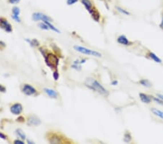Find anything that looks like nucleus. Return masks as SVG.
<instances>
[{"mask_svg": "<svg viewBox=\"0 0 163 144\" xmlns=\"http://www.w3.org/2000/svg\"><path fill=\"white\" fill-rule=\"evenodd\" d=\"M86 85L88 88L91 89L94 91H96V92H99L101 95H104V96H107L109 95L108 91L96 79H87L86 82Z\"/></svg>", "mask_w": 163, "mask_h": 144, "instance_id": "obj_1", "label": "nucleus"}, {"mask_svg": "<svg viewBox=\"0 0 163 144\" xmlns=\"http://www.w3.org/2000/svg\"><path fill=\"white\" fill-rule=\"evenodd\" d=\"M73 48L75 50L81 52V53L85 54V55H88V56H94V57H102V54H101L100 52H97V51L92 50L88 49V48H84V47L78 46V45H75V46H74Z\"/></svg>", "mask_w": 163, "mask_h": 144, "instance_id": "obj_2", "label": "nucleus"}, {"mask_svg": "<svg viewBox=\"0 0 163 144\" xmlns=\"http://www.w3.org/2000/svg\"><path fill=\"white\" fill-rule=\"evenodd\" d=\"M46 62L49 66L52 67V68H57V65H58L59 60L55 56H54L52 54H49L47 57L46 58Z\"/></svg>", "mask_w": 163, "mask_h": 144, "instance_id": "obj_3", "label": "nucleus"}, {"mask_svg": "<svg viewBox=\"0 0 163 144\" xmlns=\"http://www.w3.org/2000/svg\"><path fill=\"white\" fill-rule=\"evenodd\" d=\"M32 19L34 21H42L44 22H45V21H51L50 17L41 13H33V15H32Z\"/></svg>", "mask_w": 163, "mask_h": 144, "instance_id": "obj_4", "label": "nucleus"}, {"mask_svg": "<svg viewBox=\"0 0 163 144\" xmlns=\"http://www.w3.org/2000/svg\"><path fill=\"white\" fill-rule=\"evenodd\" d=\"M0 28L5 31L9 32L12 31V26L9 22L5 18H0Z\"/></svg>", "mask_w": 163, "mask_h": 144, "instance_id": "obj_5", "label": "nucleus"}, {"mask_svg": "<svg viewBox=\"0 0 163 144\" xmlns=\"http://www.w3.org/2000/svg\"><path fill=\"white\" fill-rule=\"evenodd\" d=\"M36 90L30 84H24L23 87V92L26 95H32L36 93Z\"/></svg>", "mask_w": 163, "mask_h": 144, "instance_id": "obj_6", "label": "nucleus"}, {"mask_svg": "<svg viewBox=\"0 0 163 144\" xmlns=\"http://www.w3.org/2000/svg\"><path fill=\"white\" fill-rule=\"evenodd\" d=\"M23 111V106L20 103H15V104L13 105L10 108V111L13 113V114L15 115H18L21 114Z\"/></svg>", "mask_w": 163, "mask_h": 144, "instance_id": "obj_7", "label": "nucleus"}, {"mask_svg": "<svg viewBox=\"0 0 163 144\" xmlns=\"http://www.w3.org/2000/svg\"><path fill=\"white\" fill-rule=\"evenodd\" d=\"M81 2L83 5V6L85 7V8L87 10V11H88L89 13H91L94 10L92 3H91L90 0H81Z\"/></svg>", "mask_w": 163, "mask_h": 144, "instance_id": "obj_8", "label": "nucleus"}, {"mask_svg": "<svg viewBox=\"0 0 163 144\" xmlns=\"http://www.w3.org/2000/svg\"><path fill=\"white\" fill-rule=\"evenodd\" d=\"M118 42L119 44H122V45H125V46H128L129 44H130V42L128 41V40L127 39V37L124 35H120L119 37H118Z\"/></svg>", "mask_w": 163, "mask_h": 144, "instance_id": "obj_9", "label": "nucleus"}, {"mask_svg": "<svg viewBox=\"0 0 163 144\" xmlns=\"http://www.w3.org/2000/svg\"><path fill=\"white\" fill-rule=\"evenodd\" d=\"M139 97L140 99H141V101L143 103H150L152 102V98H151V96H149V95H146L144 93H139Z\"/></svg>", "mask_w": 163, "mask_h": 144, "instance_id": "obj_10", "label": "nucleus"}, {"mask_svg": "<svg viewBox=\"0 0 163 144\" xmlns=\"http://www.w3.org/2000/svg\"><path fill=\"white\" fill-rule=\"evenodd\" d=\"M44 91L45 92L46 94H47V95H49L50 98H57V92L56 91H55L54 90L49 88H44Z\"/></svg>", "mask_w": 163, "mask_h": 144, "instance_id": "obj_11", "label": "nucleus"}, {"mask_svg": "<svg viewBox=\"0 0 163 144\" xmlns=\"http://www.w3.org/2000/svg\"><path fill=\"white\" fill-rule=\"evenodd\" d=\"M41 124V121L36 117H31L28 119V125H39Z\"/></svg>", "mask_w": 163, "mask_h": 144, "instance_id": "obj_12", "label": "nucleus"}, {"mask_svg": "<svg viewBox=\"0 0 163 144\" xmlns=\"http://www.w3.org/2000/svg\"><path fill=\"white\" fill-rule=\"evenodd\" d=\"M149 57L152 60H154L155 63H157V64H161L162 63V60L158 57V56L154 54V52H149Z\"/></svg>", "mask_w": 163, "mask_h": 144, "instance_id": "obj_13", "label": "nucleus"}, {"mask_svg": "<svg viewBox=\"0 0 163 144\" xmlns=\"http://www.w3.org/2000/svg\"><path fill=\"white\" fill-rule=\"evenodd\" d=\"M151 111H152V112L153 113L154 115L160 117V119H163V111H160V110L157 109H155V108H152Z\"/></svg>", "mask_w": 163, "mask_h": 144, "instance_id": "obj_14", "label": "nucleus"}, {"mask_svg": "<svg viewBox=\"0 0 163 144\" xmlns=\"http://www.w3.org/2000/svg\"><path fill=\"white\" fill-rule=\"evenodd\" d=\"M15 133H16V135H17V136L19 138H21V139H22V140L25 139V133H24L23 132V130H21V129H17V130H16Z\"/></svg>", "mask_w": 163, "mask_h": 144, "instance_id": "obj_15", "label": "nucleus"}, {"mask_svg": "<svg viewBox=\"0 0 163 144\" xmlns=\"http://www.w3.org/2000/svg\"><path fill=\"white\" fill-rule=\"evenodd\" d=\"M139 83L141 84V85H143L144 87H150L151 86H152V84L150 83V82H149L148 79H141V80L139 81Z\"/></svg>", "mask_w": 163, "mask_h": 144, "instance_id": "obj_16", "label": "nucleus"}, {"mask_svg": "<svg viewBox=\"0 0 163 144\" xmlns=\"http://www.w3.org/2000/svg\"><path fill=\"white\" fill-rule=\"evenodd\" d=\"M131 139H132V137H131V135H130V133H125V135H124V138H123L124 142L129 143V142H130Z\"/></svg>", "mask_w": 163, "mask_h": 144, "instance_id": "obj_17", "label": "nucleus"}, {"mask_svg": "<svg viewBox=\"0 0 163 144\" xmlns=\"http://www.w3.org/2000/svg\"><path fill=\"white\" fill-rule=\"evenodd\" d=\"M116 9L118 12H120V13H122V15H130V13L128 11H127L126 10L123 9V8L120 7H116Z\"/></svg>", "mask_w": 163, "mask_h": 144, "instance_id": "obj_18", "label": "nucleus"}, {"mask_svg": "<svg viewBox=\"0 0 163 144\" xmlns=\"http://www.w3.org/2000/svg\"><path fill=\"white\" fill-rule=\"evenodd\" d=\"M151 98H152V100H153L154 101H155L156 103H158V104L163 105V100H162L161 98H160L159 97L151 96Z\"/></svg>", "mask_w": 163, "mask_h": 144, "instance_id": "obj_19", "label": "nucleus"}, {"mask_svg": "<svg viewBox=\"0 0 163 144\" xmlns=\"http://www.w3.org/2000/svg\"><path fill=\"white\" fill-rule=\"evenodd\" d=\"M39 28H41V29H44V30H48L49 29V26L45 23H41L39 24Z\"/></svg>", "mask_w": 163, "mask_h": 144, "instance_id": "obj_20", "label": "nucleus"}, {"mask_svg": "<svg viewBox=\"0 0 163 144\" xmlns=\"http://www.w3.org/2000/svg\"><path fill=\"white\" fill-rule=\"evenodd\" d=\"M13 13L14 15H19V14L21 13V10L17 7H14L13 8Z\"/></svg>", "mask_w": 163, "mask_h": 144, "instance_id": "obj_21", "label": "nucleus"}, {"mask_svg": "<svg viewBox=\"0 0 163 144\" xmlns=\"http://www.w3.org/2000/svg\"><path fill=\"white\" fill-rule=\"evenodd\" d=\"M78 2H79V0H67V5H73Z\"/></svg>", "mask_w": 163, "mask_h": 144, "instance_id": "obj_22", "label": "nucleus"}, {"mask_svg": "<svg viewBox=\"0 0 163 144\" xmlns=\"http://www.w3.org/2000/svg\"><path fill=\"white\" fill-rule=\"evenodd\" d=\"M20 1L21 0H8V2L12 5H16V4H18Z\"/></svg>", "mask_w": 163, "mask_h": 144, "instance_id": "obj_23", "label": "nucleus"}, {"mask_svg": "<svg viewBox=\"0 0 163 144\" xmlns=\"http://www.w3.org/2000/svg\"><path fill=\"white\" fill-rule=\"evenodd\" d=\"M12 17H13L14 20H15L17 22H21V19H20V17H19L18 15H16L13 14V15H12Z\"/></svg>", "mask_w": 163, "mask_h": 144, "instance_id": "obj_24", "label": "nucleus"}, {"mask_svg": "<svg viewBox=\"0 0 163 144\" xmlns=\"http://www.w3.org/2000/svg\"><path fill=\"white\" fill-rule=\"evenodd\" d=\"M53 77L55 79V80H57L59 78V74L57 73V71H55V73L53 74Z\"/></svg>", "mask_w": 163, "mask_h": 144, "instance_id": "obj_25", "label": "nucleus"}, {"mask_svg": "<svg viewBox=\"0 0 163 144\" xmlns=\"http://www.w3.org/2000/svg\"><path fill=\"white\" fill-rule=\"evenodd\" d=\"M14 143L15 144H23V142L21 141H20V140H15V141H14Z\"/></svg>", "mask_w": 163, "mask_h": 144, "instance_id": "obj_26", "label": "nucleus"}, {"mask_svg": "<svg viewBox=\"0 0 163 144\" xmlns=\"http://www.w3.org/2000/svg\"><path fill=\"white\" fill-rule=\"evenodd\" d=\"M5 90H6V89H5V87H3L2 85H0V91L1 92H5Z\"/></svg>", "mask_w": 163, "mask_h": 144, "instance_id": "obj_27", "label": "nucleus"}, {"mask_svg": "<svg viewBox=\"0 0 163 144\" xmlns=\"http://www.w3.org/2000/svg\"><path fill=\"white\" fill-rule=\"evenodd\" d=\"M73 68H76L78 70H81V66H78L77 64L76 65H73Z\"/></svg>", "mask_w": 163, "mask_h": 144, "instance_id": "obj_28", "label": "nucleus"}, {"mask_svg": "<svg viewBox=\"0 0 163 144\" xmlns=\"http://www.w3.org/2000/svg\"><path fill=\"white\" fill-rule=\"evenodd\" d=\"M0 138H2V139H4V140H6L7 137L5 136V135L3 134V133H0Z\"/></svg>", "mask_w": 163, "mask_h": 144, "instance_id": "obj_29", "label": "nucleus"}, {"mask_svg": "<svg viewBox=\"0 0 163 144\" xmlns=\"http://www.w3.org/2000/svg\"><path fill=\"white\" fill-rule=\"evenodd\" d=\"M160 27L163 30V15H162V17L161 23H160Z\"/></svg>", "mask_w": 163, "mask_h": 144, "instance_id": "obj_30", "label": "nucleus"}, {"mask_svg": "<svg viewBox=\"0 0 163 144\" xmlns=\"http://www.w3.org/2000/svg\"><path fill=\"white\" fill-rule=\"evenodd\" d=\"M118 84V82L117 80H114L112 82V85H117Z\"/></svg>", "mask_w": 163, "mask_h": 144, "instance_id": "obj_31", "label": "nucleus"}, {"mask_svg": "<svg viewBox=\"0 0 163 144\" xmlns=\"http://www.w3.org/2000/svg\"><path fill=\"white\" fill-rule=\"evenodd\" d=\"M157 96L159 97V98H161L162 100H163V95H162V94H157Z\"/></svg>", "mask_w": 163, "mask_h": 144, "instance_id": "obj_32", "label": "nucleus"}, {"mask_svg": "<svg viewBox=\"0 0 163 144\" xmlns=\"http://www.w3.org/2000/svg\"><path fill=\"white\" fill-rule=\"evenodd\" d=\"M28 143H33V142H31V141H28Z\"/></svg>", "mask_w": 163, "mask_h": 144, "instance_id": "obj_33", "label": "nucleus"}]
</instances>
